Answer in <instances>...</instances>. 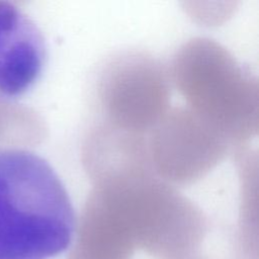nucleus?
<instances>
[{"label": "nucleus", "mask_w": 259, "mask_h": 259, "mask_svg": "<svg viewBox=\"0 0 259 259\" xmlns=\"http://www.w3.org/2000/svg\"><path fill=\"white\" fill-rule=\"evenodd\" d=\"M76 231L70 195L52 165L19 148H0V259H50Z\"/></svg>", "instance_id": "1"}, {"label": "nucleus", "mask_w": 259, "mask_h": 259, "mask_svg": "<svg viewBox=\"0 0 259 259\" xmlns=\"http://www.w3.org/2000/svg\"><path fill=\"white\" fill-rule=\"evenodd\" d=\"M45 62L46 45L38 27L17 6L0 1V98L26 93Z\"/></svg>", "instance_id": "2"}]
</instances>
